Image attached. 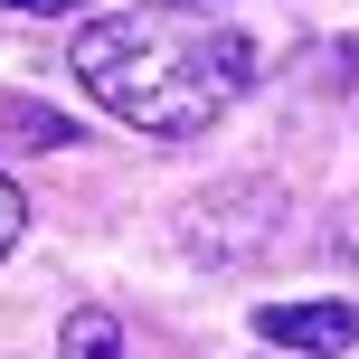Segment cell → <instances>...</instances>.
<instances>
[{"instance_id":"6da1fadb","label":"cell","mask_w":359,"mask_h":359,"mask_svg":"<svg viewBox=\"0 0 359 359\" xmlns=\"http://www.w3.org/2000/svg\"><path fill=\"white\" fill-rule=\"evenodd\" d=\"M67 67L114 123L180 142V133H208L255 86V38L208 19V10H180V0H133V10L76 29Z\"/></svg>"},{"instance_id":"7a4b0ae2","label":"cell","mask_w":359,"mask_h":359,"mask_svg":"<svg viewBox=\"0 0 359 359\" xmlns=\"http://www.w3.org/2000/svg\"><path fill=\"white\" fill-rule=\"evenodd\" d=\"M274 236H284V189L274 180H217L180 217V255H198V265H255Z\"/></svg>"},{"instance_id":"3957f363","label":"cell","mask_w":359,"mask_h":359,"mask_svg":"<svg viewBox=\"0 0 359 359\" xmlns=\"http://www.w3.org/2000/svg\"><path fill=\"white\" fill-rule=\"evenodd\" d=\"M255 331L274 350H303V359H331L359 341V303L350 293H322V303H255Z\"/></svg>"},{"instance_id":"277c9868","label":"cell","mask_w":359,"mask_h":359,"mask_svg":"<svg viewBox=\"0 0 359 359\" xmlns=\"http://www.w3.org/2000/svg\"><path fill=\"white\" fill-rule=\"evenodd\" d=\"M57 359H133V341H123V322L114 312H67V331H57Z\"/></svg>"},{"instance_id":"5b68a950","label":"cell","mask_w":359,"mask_h":359,"mask_svg":"<svg viewBox=\"0 0 359 359\" xmlns=\"http://www.w3.org/2000/svg\"><path fill=\"white\" fill-rule=\"evenodd\" d=\"M0 133H19L29 151H67V142H86V133L67 123V114H48V104H19V95H0Z\"/></svg>"},{"instance_id":"8992f818","label":"cell","mask_w":359,"mask_h":359,"mask_svg":"<svg viewBox=\"0 0 359 359\" xmlns=\"http://www.w3.org/2000/svg\"><path fill=\"white\" fill-rule=\"evenodd\" d=\"M19 227H29V198H19V180H10V170H0V255H10V246H19Z\"/></svg>"},{"instance_id":"52a82bcc","label":"cell","mask_w":359,"mask_h":359,"mask_svg":"<svg viewBox=\"0 0 359 359\" xmlns=\"http://www.w3.org/2000/svg\"><path fill=\"white\" fill-rule=\"evenodd\" d=\"M331 255H341V265H350V284H359V208L341 217V236H331Z\"/></svg>"},{"instance_id":"ba28073f","label":"cell","mask_w":359,"mask_h":359,"mask_svg":"<svg viewBox=\"0 0 359 359\" xmlns=\"http://www.w3.org/2000/svg\"><path fill=\"white\" fill-rule=\"evenodd\" d=\"M0 10H48L57 19V10H76V0H0Z\"/></svg>"},{"instance_id":"9c48e42d","label":"cell","mask_w":359,"mask_h":359,"mask_svg":"<svg viewBox=\"0 0 359 359\" xmlns=\"http://www.w3.org/2000/svg\"><path fill=\"white\" fill-rule=\"evenodd\" d=\"M180 10H208V0H180Z\"/></svg>"}]
</instances>
